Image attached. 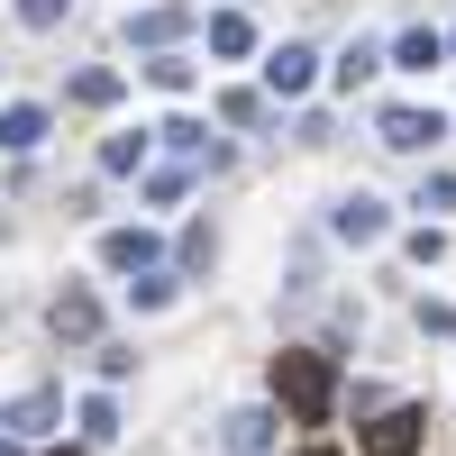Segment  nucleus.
<instances>
[{
    "label": "nucleus",
    "mask_w": 456,
    "mask_h": 456,
    "mask_svg": "<svg viewBox=\"0 0 456 456\" xmlns=\"http://www.w3.org/2000/svg\"><path fill=\"white\" fill-rule=\"evenodd\" d=\"M101 174H146V128H119V137H101Z\"/></svg>",
    "instance_id": "nucleus-14"
},
{
    "label": "nucleus",
    "mask_w": 456,
    "mask_h": 456,
    "mask_svg": "<svg viewBox=\"0 0 456 456\" xmlns=\"http://www.w3.org/2000/svg\"><path fill=\"white\" fill-rule=\"evenodd\" d=\"M92 365H101V384H119V374H137V347H92Z\"/></svg>",
    "instance_id": "nucleus-24"
},
{
    "label": "nucleus",
    "mask_w": 456,
    "mask_h": 456,
    "mask_svg": "<svg viewBox=\"0 0 456 456\" xmlns=\"http://www.w3.org/2000/svg\"><path fill=\"white\" fill-rule=\"evenodd\" d=\"M210 256H219V238H210V219H192V228H183V274H210Z\"/></svg>",
    "instance_id": "nucleus-19"
},
{
    "label": "nucleus",
    "mask_w": 456,
    "mask_h": 456,
    "mask_svg": "<svg viewBox=\"0 0 456 456\" xmlns=\"http://www.w3.org/2000/svg\"><path fill=\"white\" fill-rule=\"evenodd\" d=\"M274 393H283V411H292L301 429H320L329 411H338V365L311 356V347H283L274 356Z\"/></svg>",
    "instance_id": "nucleus-1"
},
{
    "label": "nucleus",
    "mask_w": 456,
    "mask_h": 456,
    "mask_svg": "<svg viewBox=\"0 0 456 456\" xmlns=\"http://www.w3.org/2000/svg\"><path fill=\"white\" fill-rule=\"evenodd\" d=\"M438 55H447V37H438V28H402V46H393V64H402V73H429Z\"/></svg>",
    "instance_id": "nucleus-13"
},
{
    "label": "nucleus",
    "mask_w": 456,
    "mask_h": 456,
    "mask_svg": "<svg viewBox=\"0 0 456 456\" xmlns=\"http://www.w3.org/2000/svg\"><path fill=\"white\" fill-rule=\"evenodd\" d=\"M219 119L228 128H265V92H219Z\"/></svg>",
    "instance_id": "nucleus-20"
},
{
    "label": "nucleus",
    "mask_w": 456,
    "mask_h": 456,
    "mask_svg": "<svg viewBox=\"0 0 456 456\" xmlns=\"http://www.w3.org/2000/svg\"><path fill=\"white\" fill-rule=\"evenodd\" d=\"M420 210H456V174H429L420 183Z\"/></svg>",
    "instance_id": "nucleus-26"
},
{
    "label": "nucleus",
    "mask_w": 456,
    "mask_h": 456,
    "mask_svg": "<svg viewBox=\"0 0 456 456\" xmlns=\"http://www.w3.org/2000/svg\"><path fill=\"white\" fill-rule=\"evenodd\" d=\"M128 301H137V311H165V301H174V274H165V265H156V274H137Z\"/></svg>",
    "instance_id": "nucleus-21"
},
{
    "label": "nucleus",
    "mask_w": 456,
    "mask_h": 456,
    "mask_svg": "<svg viewBox=\"0 0 456 456\" xmlns=\"http://www.w3.org/2000/svg\"><path fill=\"white\" fill-rule=\"evenodd\" d=\"M210 55H256V28H247L238 10H219V19H210Z\"/></svg>",
    "instance_id": "nucleus-15"
},
{
    "label": "nucleus",
    "mask_w": 456,
    "mask_h": 456,
    "mask_svg": "<svg viewBox=\"0 0 456 456\" xmlns=\"http://www.w3.org/2000/svg\"><path fill=\"white\" fill-rule=\"evenodd\" d=\"M83 438H119V402H110V393L83 402Z\"/></svg>",
    "instance_id": "nucleus-22"
},
{
    "label": "nucleus",
    "mask_w": 456,
    "mask_h": 456,
    "mask_svg": "<svg viewBox=\"0 0 456 456\" xmlns=\"http://www.w3.org/2000/svg\"><path fill=\"white\" fill-rule=\"evenodd\" d=\"M73 101H83V110H110V101H119V73H110V64L73 73Z\"/></svg>",
    "instance_id": "nucleus-16"
},
{
    "label": "nucleus",
    "mask_w": 456,
    "mask_h": 456,
    "mask_svg": "<svg viewBox=\"0 0 456 456\" xmlns=\"http://www.w3.org/2000/svg\"><path fill=\"white\" fill-rule=\"evenodd\" d=\"M46 329L64 338V347H92V338H101V301H92V292H55Z\"/></svg>",
    "instance_id": "nucleus-6"
},
{
    "label": "nucleus",
    "mask_w": 456,
    "mask_h": 456,
    "mask_svg": "<svg viewBox=\"0 0 456 456\" xmlns=\"http://www.w3.org/2000/svg\"><path fill=\"white\" fill-rule=\"evenodd\" d=\"M146 83H156V92H192V64L165 46V55H146Z\"/></svg>",
    "instance_id": "nucleus-18"
},
{
    "label": "nucleus",
    "mask_w": 456,
    "mask_h": 456,
    "mask_svg": "<svg viewBox=\"0 0 456 456\" xmlns=\"http://www.w3.org/2000/svg\"><path fill=\"white\" fill-rule=\"evenodd\" d=\"M156 137L174 146V165H192V174H201V165H228V146H219V137H210L201 119H165Z\"/></svg>",
    "instance_id": "nucleus-7"
},
{
    "label": "nucleus",
    "mask_w": 456,
    "mask_h": 456,
    "mask_svg": "<svg viewBox=\"0 0 456 456\" xmlns=\"http://www.w3.org/2000/svg\"><path fill=\"white\" fill-rule=\"evenodd\" d=\"M311 73H320V55H311V46H274V55H265V92L292 101V92H311Z\"/></svg>",
    "instance_id": "nucleus-9"
},
{
    "label": "nucleus",
    "mask_w": 456,
    "mask_h": 456,
    "mask_svg": "<svg viewBox=\"0 0 456 456\" xmlns=\"http://www.w3.org/2000/svg\"><path fill=\"white\" fill-rule=\"evenodd\" d=\"M447 55H456V37H447Z\"/></svg>",
    "instance_id": "nucleus-29"
},
{
    "label": "nucleus",
    "mask_w": 456,
    "mask_h": 456,
    "mask_svg": "<svg viewBox=\"0 0 456 456\" xmlns=\"http://www.w3.org/2000/svg\"><path fill=\"white\" fill-rule=\"evenodd\" d=\"M101 256L119 265V274H156V265H165V247H156V228H110V238H101Z\"/></svg>",
    "instance_id": "nucleus-8"
},
{
    "label": "nucleus",
    "mask_w": 456,
    "mask_h": 456,
    "mask_svg": "<svg viewBox=\"0 0 456 456\" xmlns=\"http://www.w3.org/2000/svg\"><path fill=\"white\" fill-rule=\"evenodd\" d=\"M301 456H338V447H301Z\"/></svg>",
    "instance_id": "nucleus-28"
},
{
    "label": "nucleus",
    "mask_w": 456,
    "mask_h": 456,
    "mask_svg": "<svg viewBox=\"0 0 456 456\" xmlns=\"http://www.w3.org/2000/svg\"><path fill=\"white\" fill-rule=\"evenodd\" d=\"M374 137H384L393 156H420V146H438V137H447V119H438V110H402V101H393L384 119H374Z\"/></svg>",
    "instance_id": "nucleus-3"
},
{
    "label": "nucleus",
    "mask_w": 456,
    "mask_h": 456,
    "mask_svg": "<svg viewBox=\"0 0 456 456\" xmlns=\"http://www.w3.org/2000/svg\"><path fill=\"white\" fill-rule=\"evenodd\" d=\"M429 447V411L420 402H402V411H374V429H365V456H420Z\"/></svg>",
    "instance_id": "nucleus-2"
},
{
    "label": "nucleus",
    "mask_w": 456,
    "mask_h": 456,
    "mask_svg": "<svg viewBox=\"0 0 456 456\" xmlns=\"http://www.w3.org/2000/svg\"><path fill=\"white\" fill-rule=\"evenodd\" d=\"M64 10H73V0H19V19H28V28H64Z\"/></svg>",
    "instance_id": "nucleus-25"
},
{
    "label": "nucleus",
    "mask_w": 456,
    "mask_h": 456,
    "mask_svg": "<svg viewBox=\"0 0 456 456\" xmlns=\"http://www.w3.org/2000/svg\"><path fill=\"white\" fill-rule=\"evenodd\" d=\"M329 228H338V238H347V247H374V238H384V228H393V210L374 201V192H347V201L329 210Z\"/></svg>",
    "instance_id": "nucleus-5"
},
{
    "label": "nucleus",
    "mask_w": 456,
    "mask_h": 456,
    "mask_svg": "<svg viewBox=\"0 0 456 456\" xmlns=\"http://www.w3.org/2000/svg\"><path fill=\"white\" fill-rule=\"evenodd\" d=\"M274 447V420L265 411H228V456H265Z\"/></svg>",
    "instance_id": "nucleus-12"
},
{
    "label": "nucleus",
    "mask_w": 456,
    "mask_h": 456,
    "mask_svg": "<svg viewBox=\"0 0 456 456\" xmlns=\"http://www.w3.org/2000/svg\"><path fill=\"white\" fill-rule=\"evenodd\" d=\"M64 420V393H19L10 411H0V429H10V438H46Z\"/></svg>",
    "instance_id": "nucleus-10"
},
{
    "label": "nucleus",
    "mask_w": 456,
    "mask_h": 456,
    "mask_svg": "<svg viewBox=\"0 0 456 456\" xmlns=\"http://www.w3.org/2000/svg\"><path fill=\"white\" fill-rule=\"evenodd\" d=\"M0 456H28V438H0Z\"/></svg>",
    "instance_id": "nucleus-27"
},
{
    "label": "nucleus",
    "mask_w": 456,
    "mask_h": 456,
    "mask_svg": "<svg viewBox=\"0 0 456 456\" xmlns=\"http://www.w3.org/2000/svg\"><path fill=\"white\" fill-rule=\"evenodd\" d=\"M37 146H46V110L10 101V110H0V156H37Z\"/></svg>",
    "instance_id": "nucleus-11"
},
{
    "label": "nucleus",
    "mask_w": 456,
    "mask_h": 456,
    "mask_svg": "<svg viewBox=\"0 0 456 456\" xmlns=\"http://www.w3.org/2000/svg\"><path fill=\"white\" fill-rule=\"evenodd\" d=\"M374 73H384V46H365V37H356V46H347V55H338V83H347V92H356V83H374Z\"/></svg>",
    "instance_id": "nucleus-17"
},
{
    "label": "nucleus",
    "mask_w": 456,
    "mask_h": 456,
    "mask_svg": "<svg viewBox=\"0 0 456 456\" xmlns=\"http://www.w3.org/2000/svg\"><path fill=\"white\" fill-rule=\"evenodd\" d=\"M192 192V165H165V174H146V201H183Z\"/></svg>",
    "instance_id": "nucleus-23"
},
{
    "label": "nucleus",
    "mask_w": 456,
    "mask_h": 456,
    "mask_svg": "<svg viewBox=\"0 0 456 456\" xmlns=\"http://www.w3.org/2000/svg\"><path fill=\"white\" fill-rule=\"evenodd\" d=\"M183 28H192V10H183V0H156V10H128V46L165 55V46H174Z\"/></svg>",
    "instance_id": "nucleus-4"
}]
</instances>
